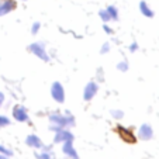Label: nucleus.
Returning a JSON list of instances; mask_svg holds the SVG:
<instances>
[{"mask_svg":"<svg viewBox=\"0 0 159 159\" xmlns=\"http://www.w3.org/2000/svg\"><path fill=\"white\" fill-rule=\"evenodd\" d=\"M49 123H51V129L57 131L61 128H68V127H75L76 121L75 117L70 114L69 111L65 114H59V113H52L49 116Z\"/></svg>","mask_w":159,"mask_h":159,"instance_id":"nucleus-1","label":"nucleus"},{"mask_svg":"<svg viewBox=\"0 0 159 159\" xmlns=\"http://www.w3.org/2000/svg\"><path fill=\"white\" fill-rule=\"evenodd\" d=\"M116 132L127 144H135L137 142V137L132 132V128H128V127H124V125H117L116 127Z\"/></svg>","mask_w":159,"mask_h":159,"instance_id":"nucleus-2","label":"nucleus"},{"mask_svg":"<svg viewBox=\"0 0 159 159\" xmlns=\"http://www.w3.org/2000/svg\"><path fill=\"white\" fill-rule=\"evenodd\" d=\"M28 51L35 55L37 58H39L41 61H44V62H48L49 61V55L47 54V49H45V47L42 44H39V42H33V44H30Z\"/></svg>","mask_w":159,"mask_h":159,"instance_id":"nucleus-3","label":"nucleus"},{"mask_svg":"<svg viewBox=\"0 0 159 159\" xmlns=\"http://www.w3.org/2000/svg\"><path fill=\"white\" fill-rule=\"evenodd\" d=\"M51 96L57 103L65 102V89L61 82H54L51 86Z\"/></svg>","mask_w":159,"mask_h":159,"instance_id":"nucleus-4","label":"nucleus"},{"mask_svg":"<svg viewBox=\"0 0 159 159\" xmlns=\"http://www.w3.org/2000/svg\"><path fill=\"white\" fill-rule=\"evenodd\" d=\"M97 92H99V84H97L94 80L89 82V83L84 86V89H83L84 102H92V100L94 99V96L97 94Z\"/></svg>","mask_w":159,"mask_h":159,"instance_id":"nucleus-5","label":"nucleus"},{"mask_svg":"<svg viewBox=\"0 0 159 159\" xmlns=\"http://www.w3.org/2000/svg\"><path fill=\"white\" fill-rule=\"evenodd\" d=\"M13 117H14V120L18 121V123H27L28 121L27 108L21 104L14 106V108H13Z\"/></svg>","mask_w":159,"mask_h":159,"instance_id":"nucleus-6","label":"nucleus"},{"mask_svg":"<svg viewBox=\"0 0 159 159\" xmlns=\"http://www.w3.org/2000/svg\"><path fill=\"white\" fill-rule=\"evenodd\" d=\"M65 141H73V134L69 132L66 128H61L55 131V137H54V142L55 144H61Z\"/></svg>","mask_w":159,"mask_h":159,"instance_id":"nucleus-7","label":"nucleus"},{"mask_svg":"<svg viewBox=\"0 0 159 159\" xmlns=\"http://www.w3.org/2000/svg\"><path fill=\"white\" fill-rule=\"evenodd\" d=\"M153 137V129L149 124H142L138 129V138L142 141H148Z\"/></svg>","mask_w":159,"mask_h":159,"instance_id":"nucleus-8","label":"nucleus"},{"mask_svg":"<svg viewBox=\"0 0 159 159\" xmlns=\"http://www.w3.org/2000/svg\"><path fill=\"white\" fill-rule=\"evenodd\" d=\"M16 6H17L16 0H0V17L9 14L11 10L16 9Z\"/></svg>","mask_w":159,"mask_h":159,"instance_id":"nucleus-9","label":"nucleus"},{"mask_svg":"<svg viewBox=\"0 0 159 159\" xmlns=\"http://www.w3.org/2000/svg\"><path fill=\"white\" fill-rule=\"evenodd\" d=\"M62 151L66 156H69V158H72V159H79L78 152H76V149L73 148V141H65L63 142Z\"/></svg>","mask_w":159,"mask_h":159,"instance_id":"nucleus-10","label":"nucleus"},{"mask_svg":"<svg viewBox=\"0 0 159 159\" xmlns=\"http://www.w3.org/2000/svg\"><path fill=\"white\" fill-rule=\"evenodd\" d=\"M25 144L31 148H35V149H41V148L44 147V144H42V141L39 139V137H37L35 134L28 135L27 138H25Z\"/></svg>","mask_w":159,"mask_h":159,"instance_id":"nucleus-11","label":"nucleus"},{"mask_svg":"<svg viewBox=\"0 0 159 159\" xmlns=\"http://www.w3.org/2000/svg\"><path fill=\"white\" fill-rule=\"evenodd\" d=\"M139 11L142 13V16H145V17H148V18H152L153 16H155L153 10L148 6L147 2H141V3H139Z\"/></svg>","mask_w":159,"mask_h":159,"instance_id":"nucleus-12","label":"nucleus"},{"mask_svg":"<svg viewBox=\"0 0 159 159\" xmlns=\"http://www.w3.org/2000/svg\"><path fill=\"white\" fill-rule=\"evenodd\" d=\"M106 10L108 11V14H110V18H111V20H114V21L118 20V9H117L116 6H108Z\"/></svg>","mask_w":159,"mask_h":159,"instance_id":"nucleus-13","label":"nucleus"},{"mask_svg":"<svg viewBox=\"0 0 159 159\" xmlns=\"http://www.w3.org/2000/svg\"><path fill=\"white\" fill-rule=\"evenodd\" d=\"M99 17L103 20V23H108V21L111 20V18H110V14H108V11H107L106 9H104V10H100V11H99Z\"/></svg>","mask_w":159,"mask_h":159,"instance_id":"nucleus-14","label":"nucleus"},{"mask_svg":"<svg viewBox=\"0 0 159 159\" xmlns=\"http://www.w3.org/2000/svg\"><path fill=\"white\" fill-rule=\"evenodd\" d=\"M117 69L120 72H127L128 70V62L127 61H121V62L117 63Z\"/></svg>","mask_w":159,"mask_h":159,"instance_id":"nucleus-15","label":"nucleus"},{"mask_svg":"<svg viewBox=\"0 0 159 159\" xmlns=\"http://www.w3.org/2000/svg\"><path fill=\"white\" fill-rule=\"evenodd\" d=\"M111 116L116 120H121L124 117V111L123 110H111Z\"/></svg>","mask_w":159,"mask_h":159,"instance_id":"nucleus-16","label":"nucleus"},{"mask_svg":"<svg viewBox=\"0 0 159 159\" xmlns=\"http://www.w3.org/2000/svg\"><path fill=\"white\" fill-rule=\"evenodd\" d=\"M7 125H10V118L0 114V128L2 127H7Z\"/></svg>","mask_w":159,"mask_h":159,"instance_id":"nucleus-17","label":"nucleus"},{"mask_svg":"<svg viewBox=\"0 0 159 159\" xmlns=\"http://www.w3.org/2000/svg\"><path fill=\"white\" fill-rule=\"evenodd\" d=\"M0 153H2V155H6V156H10V158L13 156V151L3 147V145H0Z\"/></svg>","mask_w":159,"mask_h":159,"instance_id":"nucleus-18","label":"nucleus"},{"mask_svg":"<svg viewBox=\"0 0 159 159\" xmlns=\"http://www.w3.org/2000/svg\"><path fill=\"white\" fill-rule=\"evenodd\" d=\"M37 159H51V153L48 152V151H44V152L41 153H37Z\"/></svg>","mask_w":159,"mask_h":159,"instance_id":"nucleus-19","label":"nucleus"},{"mask_svg":"<svg viewBox=\"0 0 159 159\" xmlns=\"http://www.w3.org/2000/svg\"><path fill=\"white\" fill-rule=\"evenodd\" d=\"M39 28H41V24H39L38 21H35V23L33 24V27H31V34H33V35H37L38 31H39Z\"/></svg>","mask_w":159,"mask_h":159,"instance_id":"nucleus-20","label":"nucleus"},{"mask_svg":"<svg viewBox=\"0 0 159 159\" xmlns=\"http://www.w3.org/2000/svg\"><path fill=\"white\" fill-rule=\"evenodd\" d=\"M108 51H110V44L104 42V44L102 45V48H100V54H107Z\"/></svg>","mask_w":159,"mask_h":159,"instance_id":"nucleus-21","label":"nucleus"},{"mask_svg":"<svg viewBox=\"0 0 159 159\" xmlns=\"http://www.w3.org/2000/svg\"><path fill=\"white\" fill-rule=\"evenodd\" d=\"M103 30H104L106 34H113V28H110L107 24H103Z\"/></svg>","mask_w":159,"mask_h":159,"instance_id":"nucleus-22","label":"nucleus"},{"mask_svg":"<svg viewBox=\"0 0 159 159\" xmlns=\"http://www.w3.org/2000/svg\"><path fill=\"white\" fill-rule=\"evenodd\" d=\"M137 49H138V44H137V42H132V44L129 45V51H131V52H135Z\"/></svg>","mask_w":159,"mask_h":159,"instance_id":"nucleus-23","label":"nucleus"},{"mask_svg":"<svg viewBox=\"0 0 159 159\" xmlns=\"http://www.w3.org/2000/svg\"><path fill=\"white\" fill-rule=\"evenodd\" d=\"M3 103H4V94L0 92V107L3 106Z\"/></svg>","mask_w":159,"mask_h":159,"instance_id":"nucleus-24","label":"nucleus"},{"mask_svg":"<svg viewBox=\"0 0 159 159\" xmlns=\"http://www.w3.org/2000/svg\"><path fill=\"white\" fill-rule=\"evenodd\" d=\"M0 159H10V156H6V155H2V153H0Z\"/></svg>","mask_w":159,"mask_h":159,"instance_id":"nucleus-25","label":"nucleus"},{"mask_svg":"<svg viewBox=\"0 0 159 159\" xmlns=\"http://www.w3.org/2000/svg\"><path fill=\"white\" fill-rule=\"evenodd\" d=\"M23 2H25V0H23Z\"/></svg>","mask_w":159,"mask_h":159,"instance_id":"nucleus-26","label":"nucleus"}]
</instances>
